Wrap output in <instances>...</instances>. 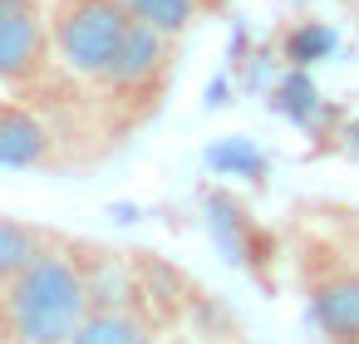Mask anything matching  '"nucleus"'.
Segmentation results:
<instances>
[{"label":"nucleus","instance_id":"5","mask_svg":"<svg viewBox=\"0 0 359 344\" xmlns=\"http://www.w3.org/2000/svg\"><path fill=\"white\" fill-rule=\"evenodd\" d=\"M310 315L330 344H359V261H305Z\"/></svg>","mask_w":359,"mask_h":344},{"label":"nucleus","instance_id":"4","mask_svg":"<svg viewBox=\"0 0 359 344\" xmlns=\"http://www.w3.org/2000/svg\"><path fill=\"white\" fill-rule=\"evenodd\" d=\"M50 60H55L50 11L40 0H11V6L0 11V84L6 89L45 84Z\"/></svg>","mask_w":359,"mask_h":344},{"label":"nucleus","instance_id":"7","mask_svg":"<svg viewBox=\"0 0 359 344\" xmlns=\"http://www.w3.org/2000/svg\"><path fill=\"white\" fill-rule=\"evenodd\" d=\"M69 344H158L153 319L128 300H94L84 324L69 334Z\"/></svg>","mask_w":359,"mask_h":344},{"label":"nucleus","instance_id":"8","mask_svg":"<svg viewBox=\"0 0 359 344\" xmlns=\"http://www.w3.org/2000/svg\"><path fill=\"white\" fill-rule=\"evenodd\" d=\"M217 0H123V11L133 15V25H148L168 40H182Z\"/></svg>","mask_w":359,"mask_h":344},{"label":"nucleus","instance_id":"10","mask_svg":"<svg viewBox=\"0 0 359 344\" xmlns=\"http://www.w3.org/2000/svg\"><path fill=\"white\" fill-rule=\"evenodd\" d=\"M6 6H11V0H0V11H6Z\"/></svg>","mask_w":359,"mask_h":344},{"label":"nucleus","instance_id":"2","mask_svg":"<svg viewBox=\"0 0 359 344\" xmlns=\"http://www.w3.org/2000/svg\"><path fill=\"white\" fill-rule=\"evenodd\" d=\"M128 30H133V15L123 11V0H55L50 6L55 60L89 84H99L114 69Z\"/></svg>","mask_w":359,"mask_h":344},{"label":"nucleus","instance_id":"3","mask_svg":"<svg viewBox=\"0 0 359 344\" xmlns=\"http://www.w3.org/2000/svg\"><path fill=\"white\" fill-rule=\"evenodd\" d=\"M172 55H177V40L148 30V25H133L114 69L99 79V89L114 99V104H143L153 109L158 94L168 89V74H172Z\"/></svg>","mask_w":359,"mask_h":344},{"label":"nucleus","instance_id":"9","mask_svg":"<svg viewBox=\"0 0 359 344\" xmlns=\"http://www.w3.org/2000/svg\"><path fill=\"white\" fill-rule=\"evenodd\" d=\"M55 231H45V226H35V221H20V216H6L0 212V290H6V280L50 241Z\"/></svg>","mask_w":359,"mask_h":344},{"label":"nucleus","instance_id":"6","mask_svg":"<svg viewBox=\"0 0 359 344\" xmlns=\"http://www.w3.org/2000/svg\"><path fill=\"white\" fill-rule=\"evenodd\" d=\"M55 163V128L45 123L40 109L20 99H0V167H50Z\"/></svg>","mask_w":359,"mask_h":344},{"label":"nucleus","instance_id":"1","mask_svg":"<svg viewBox=\"0 0 359 344\" xmlns=\"http://www.w3.org/2000/svg\"><path fill=\"white\" fill-rule=\"evenodd\" d=\"M99 266L89 246L50 236L0 290V344H69L99 300Z\"/></svg>","mask_w":359,"mask_h":344}]
</instances>
